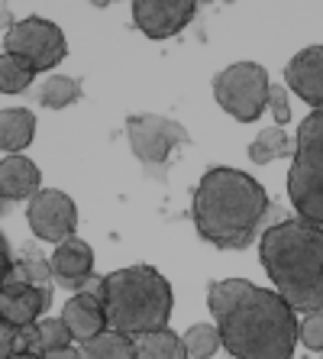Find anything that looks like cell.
Listing matches in <instances>:
<instances>
[{"mask_svg":"<svg viewBox=\"0 0 323 359\" xmlns=\"http://www.w3.org/2000/svg\"><path fill=\"white\" fill-rule=\"evenodd\" d=\"M266 214V188L240 168H210L194 188V226L217 250H246Z\"/></svg>","mask_w":323,"mask_h":359,"instance_id":"obj_1","label":"cell"},{"mask_svg":"<svg viewBox=\"0 0 323 359\" xmlns=\"http://www.w3.org/2000/svg\"><path fill=\"white\" fill-rule=\"evenodd\" d=\"M275 292L294 311H323V226L310 220H282L268 226L259 243Z\"/></svg>","mask_w":323,"mask_h":359,"instance_id":"obj_2","label":"cell"},{"mask_svg":"<svg viewBox=\"0 0 323 359\" xmlns=\"http://www.w3.org/2000/svg\"><path fill=\"white\" fill-rule=\"evenodd\" d=\"M294 308L278 292L256 288L217 318V330L233 359H291L298 343Z\"/></svg>","mask_w":323,"mask_h":359,"instance_id":"obj_3","label":"cell"},{"mask_svg":"<svg viewBox=\"0 0 323 359\" xmlns=\"http://www.w3.org/2000/svg\"><path fill=\"white\" fill-rule=\"evenodd\" d=\"M107 327L126 337H146L165 330L172 318V285L152 266H130L110 272L100 288Z\"/></svg>","mask_w":323,"mask_h":359,"instance_id":"obj_4","label":"cell"},{"mask_svg":"<svg viewBox=\"0 0 323 359\" xmlns=\"http://www.w3.org/2000/svg\"><path fill=\"white\" fill-rule=\"evenodd\" d=\"M288 198L301 220L323 226V110H314L298 130V149L288 172Z\"/></svg>","mask_w":323,"mask_h":359,"instance_id":"obj_5","label":"cell"},{"mask_svg":"<svg viewBox=\"0 0 323 359\" xmlns=\"http://www.w3.org/2000/svg\"><path fill=\"white\" fill-rule=\"evenodd\" d=\"M268 91L272 81L259 62H236L214 78L217 104L240 123H252L262 117V110L268 107Z\"/></svg>","mask_w":323,"mask_h":359,"instance_id":"obj_6","label":"cell"},{"mask_svg":"<svg viewBox=\"0 0 323 359\" xmlns=\"http://www.w3.org/2000/svg\"><path fill=\"white\" fill-rule=\"evenodd\" d=\"M4 52L29 62V65L36 68V75H39V72H49V68H55L58 62L65 59L68 42H65V33H62L52 20L26 17L7 29V36H4Z\"/></svg>","mask_w":323,"mask_h":359,"instance_id":"obj_7","label":"cell"},{"mask_svg":"<svg viewBox=\"0 0 323 359\" xmlns=\"http://www.w3.org/2000/svg\"><path fill=\"white\" fill-rule=\"evenodd\" d=\"M126 136L133 146L136 159L146 168H162L174 146L188 142V130L178 120L158 117V114H136L126 120Z\"/></svg>","mask_w":323,"mask_h":359,"instance_id":"obj_8","label":"cell"},{"mask_svg":"<svg viewBox=\"0 0 323 359\" xmlns=\"http://www.w3.org/2000/svg\"><path fill=\"white\" fill-rule=\"evenodd\" d=\"M26 220H29V230H33L39 240L65 243V240H71V230H75V224H78V208L65 191L42 188V191L29 201Z\"/></svg>","mask_w":323,"mask_h":359,"instance_id":"obj_9","label":"cell"},{"mask_svg":"<svg viewBox=\"0 0 323 359\" xmlns=\"http://www.w3.org/2000/svg\"><path fill=\"white\" fill-rule=\"evenodd\" d=\"M194 13H198V4L191 0H136L133 4V23L149 39L178 36L194 20Z\"/></svg>","mask_w":323,"mask_h":359,"instance_id":"obj_10","label":"cell"},{"mask_svg":"<svg viewBox=\"0 0 323 359\" xmlns=\"http://www.w3.org/2000/svg\"><path fill=\"white\" fill-rule=\"evenodd\" d=\"M291 91L304 97L314 110H323V46H310V49L298 52L284 68Z\"/></svg>","mask_w":323,"mask_h":359,"instance_id":"obj_11","label":"cell"},{"mask_svg":"<svg viewBox=\"0 0 323 359\" xmlns=\"http://www.w3.org/2000/svg\"><path fill=\"white\" fill-rule=\"evenodd\" d=\"M62 320L68 324L75 340H91V337L110 330L107 327V311H104V298L94 292H81L75 298H68L62 308Z\"/></svg>","mask_w":323,"mask_h":359,"instance_id":"obj_12","label":"cell"},{"mask_svg":"<svg viewBox=\"0 0 323 359\" xmlns=\"http://www.w3.org/2000/svg\"><path fill=\"white\" fill-rule=\"evenodd\" d=\"M49 301H52L49 288H36V285L20 288V292H0V318L13 327L36 324V318L49 308Z\"/></svg>","mask_w":323,"mask_h":359,"instance_id":"obj_13","label":"cell"},{"mask_svg":"<svg viewBox=\"0 0 323 359\" xmlns=\"http://www.w3.org/2000/svg\"><path fill=\"white\" fill-rule=\"evenodd\" d=\"M39 168L26 156H7L0 165V194L4 201H33L39 194Z\"/></svg>","mask_w":323,"mask_h":359,"instance_id":"obj_14","label":"cell"},{"mask_svg":"<svg viewBox=\"0 0 323 359\" xmlns=\"http://www.w3.org/2000/svg\"><path fill=\"white\" fill-rule=\"evenodd\" d=\"M36 133V117L26 107H7L0 114V146L4 152H23Z\"/></svg>","mask_w":323,"mask_h":359,"instance_id":"obj_15","label":"cell"},{"mask_svg":"<svg viewBox=\"0 0 323 359\" xmlns=\"http://www.w3.org/2000/svg\"><path fill=\"white\" fill-rule=\"evenodd\" d=\"M78 353H81V359H136V343L126 334L104 330L91 340H81Z\"/></svg>","mask_w":323,"mask_h":359,"instance_id":"obj_16","label":"cell"},{"mask_svg":"<svg viewBox=\"0 0 323 359\" xmlns=\"http://www.w3.org/2000/svg\"><path fill=\"white\" fill-rule=\"evenodd\" d=\"M136 359H191L184 337L172 334V330H156L136 340Z\"/></svg>","mask_w":323,"mask_h":359,"instance_id":"obj_17","label":"cell"},{"mask_svg":"<svg viewBox=\"0 0 323 359\" xmlns=\"http://www.w3.org/2000/svg\"><path fill=\"white\" fill-rule=\"evenodd\" d=\"M288 152H291L288 133H284L282 126H266V130L256 136V142L249 146V159L256 162V165H268V162L282 159Z\"/></svg>","mask_w":323,"mask_h":359,"instance_id":"obj_18","label":"cell"},{"mask_svg":"<svg viewBox=\"0 0 323 359\" xmlns=\"http://www.w3.org/2000/svg\"><path fill=\"white\" fill-rule=\"evenodd\" d=\"M78 97H81V81L68 75H52L39 91V104L49 110H62L68 104H75Z\"/></svg>","mask_w":323,"mask_h":359,"instance_id":"obj_19","label":"cell"},{"mask_svg":"<svg viewBox=\"0 0 323 359\" xmlns=\"http://www.w3.org/2000/svg\"><path fill=\"white\" fill-rule=\"evenodd\" d=\"M36 78V68L29 62L17 59V55H0V91L4 94H20L26 91Z\"/></svg>","mask_w":323,"mask_h":359,"instance_id":"obj_20","label":"cell"},{"mask_svg":"<svg viewBox=\"0 0 323 359\" xmlns=\"http://www.w3.org/2000/svg\"><path fill=\"white\" fill-rule=\"evenodd\" d=\"M246 292H249V282H246V278H224V282H214V285H210L207 304H210V311H214V318L226 314V311H230Z\"/></svg>","mask_w":323,"mask_h":359,"instance_id":"obj_21","label":"cell"},{"mask_svg":"<svg viewBox=\"0 0 323 359\" xmlns=\"http://www.w3.org/2000/svg\"><path fill=\"white\" fill-rule=\"evenodd\" d=\"M220 330L210 324H194L184 334V346H188V356L191 359H210L217 350H220Z\"/></svg>","mask_w":323,"mask_h":359,"instance_id":"obj_22","label":"cell"},{"mask_svg":"<svg viewBox=\"0 0 323 359\" xmlns=\"http://www.w3.org/2000/svg\"><path fill=\"white\" fill-rule=\"evenodd\" d=\"M39 334H42V353L46 350H62V346H71V330L62 318H46L39 320Z\"/></svg>","mask_w":323,"mask_h":359,"instance_id":"obj_23","label":"cell"},{"mask_svg":"<svg viewBox=\"0 0 323 359\" xmlns=\"http://www.w3.org/2000/svg\"><path fill=\"white\" fill-rule=\"evenodd\" d=\"M298 340L304 343L307 350L323 353V311H314V314H304L298 327Z\"/></svg>","mask_w":323,"mask_h":359,"instance_id":"obj_24","label":"cell"},{"mask_svg":"<svg viewBox=\"0 0 323 359\" xmlns=\"http://www.w3.org/2000/svg\"><path fill=\"white\" fill-rule=\"evenodd\" d=\"M268 110H272V117H275V126H284L291 120L288 91H284L282 84H272V91H268Z\"/></svg>","mask_w":323,"mask_h":359,"instance_id":"obj_25","label":"cell"},{"mask_svg":"<svg viewBox=\"0 0 323 359\" xmlns=\"http://www.w3.org/2000/svg\"><path fill=\"white\" fill-rule=\"evenodd\" d=\"M13 343H17V327L4 320V324H0V359L13 356Z\"/></svg>","mask_w":323,"mask_h":359,"instance_id":"obj_26","label":"cell"},{"mask_svg":"<svg viewBox=\"0 0 323 359\" xmlns=\"http://www.w3.org/2000/svg\"><path fill=\"white\" fill-rule=\"evenodd\" d=\"M42 359H81V353L71 350V346H62V350H46Z\"/></svg>","mask_w":323,"mask_h":359,"instance_id":"obj_27","label":"cell"},{"mask_svg":"<svg viewBox=\"0 0 323 359\" xmlns=\"http://www.w3.org/2000/svg\"><path fill=\"white\" fill-rule=\"evenodd\" d=\"M10 359H42V353H17V356H10Z\"/></svg>","mask_w":323,"mask_h":359,"instance_id":"obj_28","label":"cell"}]
</instances>
